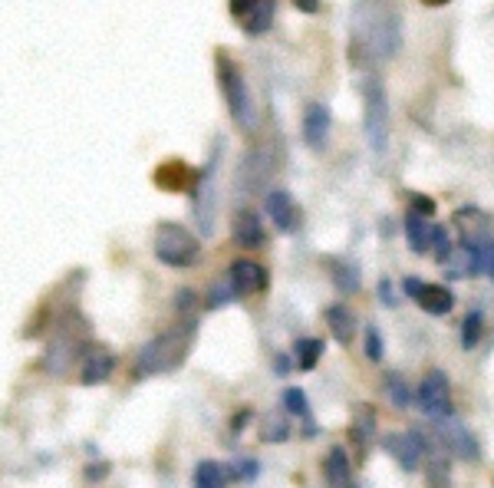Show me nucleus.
Instances as JSON below:
<instances>
[{
	"instance_id": "nucleus-11",
	"label": "nucleus",
	"mask_w": 494,
	"mask_h": 488,
	"mask_svg": "<svg viewBox=\"0 0 494 488\" xmlns=\"http://www.w3.org/2000/svg\"><path fill=\"white\" fill-rule=\"evenodd\" d=\"M112 369H116V353L99 343V347L86 350V357L79 363V383L83 386H99V383H106L112 376Z\"/></svg>"
},
{
	"instance_id": "nucleus-8",
	"label": "nucleus",
	"mask_w": 494,
	"mask_h": 488,
	"mask_svg": "<svg viewBox=\"0 0 494 488\" xmlns=\"http://www.w3.org/2000/svg\"><path fill=\"white\" fill-rule=\"evenodd\" d=\"M435 435L441 439V445L449 449L451 456L465 459V462H478L482 459V445L468 433V426H462L455 416H445V419H435Z\"/></svg>"
},
{
	"instance_id": "nucleus-32",
	"label": "nucleus",
	"mask_w": 494,
	"mask_h": 488,
	"mask_svg": "<svg viewBox=\"0 0 494 488\" xmlns=\"http://www.w3.org/2000/svg\"><path fill=\"white\" fill-rule=\"evenodd\" d=\"M260 472L258 459H241L237 466H231V478H237V482H254Z\"/></svg>"
},
{
	"instance_id": "nucleus-14",
	"label": "nucleus",
	"mask_w": 494,
	"mask_h": 488,
	"mask_svg": "<svg viewBox=\"0 0 494 488\" xmlns=\"http://www.w3.org/2000/svg\"><path fill=\"white\" fill-rule=\"evenodd\" d=\"M235 241L241 248H264L268 244V231H264V221H260L258 211H237L235 215Z\"/></svg>"
},
{
	"instance_id": "nucleus-12",
	"label": "nucleus",
	"mask_w": 494,
	"mask_h": 488,
	"mask_svg": "<svg viewBox=\"0 0 494 488\" xmlns=\"http://www.w3.org/2000/svg\"><path fill=\"white\" fill-rule=\"evenodd\" d=\"M79 353H83V347H79V340H76L73 334H63V336H56L54 343L46 347L44 367L50 369L54 376H66V373L73 369L76 360H79Z\"/></svg>"
},
{
	"instance_id": "nucleus-2",
	"label": "nucleus",
	"mask_w": 494,
	"mask_h": 488,
	"mask_svg": "<svg viewBox=\"0 0 494 488\" xmlns=\"http://www.w3.org/2000/svg\"><path fill=\"white\" fill-rule=\"evenodd\" d=\"M353 21H363V27H356L353 37L363 33L366 54H373L376 60H389L399 54L402 46V17L392 7H376V4H363L353 11Z\"/></svg>"
},
{
	"instance_id": "nucleus-22",
	"label": "nucleus",
	"mask_w": 494,
	"mask_h": 488,
	"mask_svg": "<svg viewBox=\"0 0 494 488\" xmlns=\"http://www.w3.org/2000/svg\"><path fill=\"white\" fill-rule=\"evenodd\" d=\"M274 0H251V11L241 17V23H244V30L251 33V37H260V33H268L270 27H274Z\"/></svg>"
},
{
	"instance_id": "nucleus-23",
	"label": "nucleus",
	"mask_w": 494,
	"mask_h": 488,
	"mask_svg": "<svg viewBox=\"0 0 494 488\" xmlns=\"http://www.w3.org/2000/svg\"><path fill=\"white\" fill-rule=\"evenodd\" d=\"M293 353H297V367H301L303 373H310L323 357V340L320 336H301V340L293 343Z\"/></svg>"
},
{
	"instance_id": "nucleus-15",
	"label": "nucleus",
	"mask_w": 494,
	"mask_h": 488,
	"mask_svg": "<svg viewBox=\"0 0 494 488\" xmlns=\"http://www.w3.org/2000/svg\"><path fill=\"white\" fill-rule=\"evenodd\" d=\"M323 478H326V488H356L353 478V466H350V456L346 449H330L326 459H323Z\"/></svg>"
},
{
	"instance_id": "nucleus-3",
	"label": "nucleus",
	"mask_w": 494,
	"mask_h": 488,
	"mask_svg": "<svg viewBox=\"0 0 494 488\" xmlns=\"http://www.w3.org/2000/svg\"><path fill=\"white\" fill-rule=\"evenodd\" d=\"M215 73H218V87H221V96H225V103H227L231 120H235L244 132H254V126H258V106H254V96H251V89H247V83H244L241 66H237L225 50H218Z\"/></svg>"
},
{
	"instance_id": "nucleus-6",
	"label": "nucleus",
	"mask_w": 494,
	"mask_h": 488,
	"mask_svg": "<svg viewBox=\"0 0 494 488\" xmlns=\"http://www.w3.org/2000/svg\"><path fill=\"white\" fill-rule=\"evenodd\" d=\"M416 402L419 409L432 419H445L451 416V383L445 376V369H429L422 376L419 390H416Z\"/></svg>"
},
{
	"instance_id": "nucleus-35",
	"label": "nucleus",
	"mask_w": 494,
	"mask_h": 488,
	"mask_svg": "<svg viewBox=\"0 0 494 488\" xmlns=\"http://www.w3.org/2000/svg\"><path fill=\"white\" fill-rule=\"evenodd\" d=\"M408 215H419V218L435 215V202H432V198H425V195H416V198H412V211H408Z\"/></svg>"
},
{
	"instance_id": "nucleus-17",
	"label": "nucleus",
	"mask_w": 494,
	"mask_h": 488,
	"mask_svg": "<svg viewBox=\"0 0 494 488\" xmlns=\"http://www.w3.org/2000/svg\"><path fill=\"white\" fill-rule=\"evenodd\" d=\"M416 304L425 310V314H451V307H455V294L449 287H441V284H422V291L416 294Z\"/></svg>"
},
{
	"instance_id": "nucleus-19",
	"label": "nucleus",
	"mask_w": 494,
	"mask_h": 488,
	"mask_svg": "<svg viewBox=\"0 0 494 488\" xmlns=\"http://www.w3.org/2000/svg\"><path fill=\"white\" fill-rule=\"evenodd\" d=\"M373 435H376V409L373 406H359L353 416V423H350V439L353 445L366 456V449L373 445Z\"/></svg>"
},
{
	"instance_id": "nucleus-29",
	"label": "nucleus",
	"mask_w": 494,
	"mask_h": 488,
	"mask_svg": "<svg viewBox=\"0 0 494 488\" xmlns=\"http://www.w3.org/2000/svg\"><path fill=\"white\" fill-rule=\"evenodd\" d=\"M482 330H484V320L478 310H472V314L465 317L462 324V347L465 350H474L478 343H482Z\"/></svg>"
},
{
	"instance_id": "nucleus-10",
	"label": "nucleus",
	"mask_w": 494,
	"mask_h": 488,
	"mask_svg": "<svg viewBox=\"0 0 494 488\" xmlns=\"http://www.w3.org/2000/svg\"><path fill=\"white\" fill-rule=\"evenodd\" d=\"M268 215L274 218V225L284 235H293V231L301 228V205H297V198L287 188H274L268 195Z\"/></svg>"
},
{
	"instance_id": "nucleus-30",
	"label": "nucleus",
	"mask_w": 494,
	"mask_h": 488,
	"mask_svg": "<svg viewBox=\"0 0 494 488\" xmlns=\"http://www.w3.org/2000/svg\"><path fill=\"white\" fill-rule=\"evenodd\" d=\"M451 485V466L449 459L435 456L429 462V488H449Z\"/></svg>"
},
{
	"instance_id": "nucleus-1",
	"label": "nucleus",
	"mask_w": 494,
	"mask_h": 488,
	"mask_svg": "<svg viewBox=\"0 0 494 488\" xmlns=\"http://www.w3.org/2000/svg\"><path fill=\"white\" fill-rule=\"evenodd\" d=\"M194 336H198V320L194 317H178L169 330H161L159 336H152L149 343L139 350L136 357V376H161L172 373L185 363V357L192 353Z\"/></svg>"
},
{
	"instance_id": "nucleus-16",
	"label": "nucleus",
	"mask_w": 494,
	"mask_h": 488,
	"mask_svg": "<svg viewBox=\"0 0 494 488\" xmlns=\"http://www.w3.org/2000/svg\"><path fill=\"white\" fill-rule=\"evenodd\" d=\"M326 327H330V334L336 336V343H343V347H350L356 340V330H359V324H356V314L350 310L346 304H333L326 307Z\"/></svg>"
},
{
	"instance_id": "nucleus-24",
	"label": "nucleus",
	"mask_w": 494,
	"mask_h": 488,
	"mask_svg": "<svg viewBox=\"0 0 494 488\" xmlns=\"http://www.w3.org/2000/svg\"><path fill=\"white\" fill-rule=\"evenodd\" d=\"M185 178H188V169H185V165L178 162V159H172V162H165V165L159 169V172H155V182H159L161 188H165V192H178V188L185 185Z\"/></svg>"
},
{
	"instance_id": "nucleus-9",
	"label": "nucleus",
	"mask_w": 494,
	"mask_h": 488,
	"mask_svg": "<svg viewBox=\"0 0 494 488\" xmlns=\"http://www.w3.org/2000/svg\"><path fill=\"white\" fill-rule=\"evenodd\" d=\"M330 129H333V116L323 103H310L303 112V142L310 145L313 153H323L330 142Z\"/></svg>"
},
{
	"instance_id": "nucleus-34",
	"label": "nucleus",
	"mask_w": 494,
	"mask_h": 488,
	"mask_svg": "<svg viewBox=\"0 0 494 488\" xmlns=\"http://www.w3.org/2000/svg\"><path fill=\"white\" fill-rule=\"evenodd\" d=\"M194 304H198L194 291L182 287V291H178V297H175V307H178V314H182V317H194Z\"/></svg>"
},
{
	"instance_id": "nucleus-27",
	"label": "nucleus",
	"mask_w": 494,
	"mask_h": 488,
	"mask_svg": "<svg viewBox=\"0 0 494 488\" xmlns=\"http://www.w3.org/2000/svg\"><path fill=\"white\" fill-rule=\"evenodd\" d=\"M330 274H333V281L340 291L353 294L359 287V271H356L350 261H330Z\"/></svg>"
},
{
	"instance_id": "nucleus-38",
	"label": "nucleus",
	"mask_w": 494,
	"mask_h": 488,
	"mask_svg": "<svg viewBox=\"0 0 494 488\" xmlns=\"http://www.w3.org/2000/svg\"><path fill=\"white\" fill-rule=\"evenodd\" d=\"M422 284L425 281H419V277H406V294L412 297V301H416V294L422 291Z\"/></svg>"
},
{
	"instance_id": "nucleus-39",
	"label": "nucleus",
	"mask_w": 494,
	"mask_h": 488,
	"mask_svg": "<svg viewBox=\"0 0 494 488\" xmlns=\"http://www.w3.org/2000/svg\"><path fill=\"white\" fill-rule=\"evenodd\" d=\"M274 369H277V376H287V373H291V360H287V357H274Z\"/></svg>"
},
{
	"instance_id": "nucleus-40",
	"label": "nucleus",
	"mask_w": 494,
	"mask_h": 488,
	"mask_svg": "<svg viewBox=\"0 0 494 488\" xmlns=\"http://www.w3.org/2000/svg\"><path fill=\"white\" fill-rule=\"evenodd\" d=\"M297 4V11H303V13H317L320 11V4L317 0H293Z\"/></svg>"
},
{
	"instance_id": "nucleus-20",
	"label": "nucleus",
	"mask_w": 494,
	"mask_h": 488,
	"mask_svg": "<svg viewBox=\"0 0 494 488\" xmlns=\"http://www.w3.org/2000/svg\"><path fill=\"white\" fill-rule=\"evenodd\" d=\"M406 238H408V251H416V254H429L432 241H435V225H432L429 218L406 215Z\"/></svg>"
},
{
	"instance_id": "nucleus-33",
	"label": "nucleus",
	"mask_w": 494,
	"mask_h": 488,
	"mask_svg": "<svg viewBox=\"0 0 494 488\" xmlns=\"http://www.w3.org/2000/svg\"><path fill=\"white\" fill-rule=\"evenodd\" d=\"M366 357L383 360V336H379L376 327H366Z\"/></svg>"
},
{
	"instance_id": "nucleus-25",
	"label": "nucleus",
	"mask_w": 494,
	"mask_h": 488,
	"mask_svg": "<svg viewBox=\"0 0 494 488\" xmlns=\"http://www.w3.org/2000/svg\"><path fill=\"white\" fill-rule=\"evenodd\" d=\"M231 301H237V291H235V284L227 281V277L215 281L211 287H208V291H204V307H208V310H218V307L231 304Z\"/></svg>"
},
{
	"instance_id": "nucleus-37",
	"label": "nucleus",
	"mask_w": 494,
	"mask_h": 488,
	"mask_svg": "<svg viewBox=\"0 0 494 488\" xmlns=\"http://www.w3.org/2000/svg\"><path fill=\"white\" fill-rule=\"evenodd\" d=\"M109 472V462H99V466H89L86 468V482H99V478Z\"/></svg>"
},
{
	"instance_id": "nucleus-7",
	"label": "nucleus",
	"mask_w": 494,
	"mask_h": 488,
	"mask_svg": "<svg viewBox=\"0 0 494 488\" xmlns=\"http://www.w3.org/2000/svg\"><path fill=\"white\" fill-rule=\"evenodd\" d=\"M386 445V452L399 462V468H406V472H416V468L425 462L429 456V443H425V435L416 433V429H406V433H389L383 439Z\"/></svg>"
},
{
	"instance_id": "nucleus-18",
	"label": "nucleus",
	"mask_w": 494,
	"mask_h": 488,
	"mask_svg": "<svg viewBox=\"0 0 494 488\" xmlns=\"http://www.w3.org/2000/svg\"><path fill=\"white\" fill-rule=\"evenodd\" d=\"M441 268L449 271V277H455V281H462V277H474V274H482V268H478V261H474L472 248H465V244H455V248L441 258Z\"/></svg>"
},
{
	"instance_id": "nucleus-5",
	"label": "nucleus",
	"mask_w": 494,
	"mask_h": 488,
	"mask_svg": "<svg viewBox=\"0 0 494 488\" xmlns=\"http://www.w3.org/2000/svg\"><path fill=\"white\" fill-rule=\"evenodd\" d=\"M363 126H366V139L369 149L376 155L386 153L389 145V103H386V89L376 77H369L363 83Z\"/></svg>"
},
{
	"instance_id": "nucleus-21",
	"label": "nucleus",
	"mask_w": 494,
	"mask_h": 488,
	"mask_svg": "<svg viewBox=\"0 0 494 488\" xmlns=\"http://www.w3.org/2000/svg\"><path fill=\"white\" fill-rule=\"evenodd\" d=\"M231 482V466L218 459H204L194 466V488H225Z\"/></svg>"
},
{
	"instance_id": "nucleus-26",
	"label": "nucleus",
	"mask_w": 494,
	"mask_h": 488,
	"mask_svg": "<svg viewBox=\"0 0 494 488\" xmlns=\"http://www.w3.org/2000/svg\"><path fill=\"white\" fill-rule=\"evenodd\" d=\"M383 390H386V396L392 400V406H396V409H406L408 402H412V390H408V383L402 380L399 373H386Z\"/></svg>"
},
{
	"instance_id": "nucleus-28",
	"label": "nucleus",
	"mask_w": 494,
	"mask_h": 488,
	"mask_svg": "<svg viewBox=\"0 0 494 488\" xmlns=\"http://www.w3.org/2000/svg\"><path fill=\"white\" fill-rule=\"evenodd\" d=\"M287 435H291V423H287V416H280V412L268 416V423H264V429H260V439H264V443H284Z\"/></svg>"
},
{
	"instance_id": "nucleus-13",
	"label": "nucleus",
	"mask_w": 494,
	"mask_h": 488,
	"mask_svg": "<svg viewBox=\"0 0 494 488\" xmlns=\"http://www.w3.org/2000/svg\"><path fill=\"white\" fill-rule=\"evenodd\" d=\"M227 281L235 284V291H237V297H251L254 291H260L264 287V268L260 264H254V261H235L231 268H227Z\"/></svg>"
},
{
	"instance_id": "nucleus-36",
	"label": "nucleus",
	"mask_w": 494,
	"mask_h": 488,
	"mask_svg": "<svg viewBox=\"0 0 494 488\" xmlns=\"http://www.w3.org/2000/svg\"><path fill=\"white\" fill-rule=\"evenodd\" d=\"M379 301L386 307H396V294H392V281H389V277L379 281Z\"/></svg>"
},
{
	"instance_id": "nucleus-4",
	"label": "nucleus",
	"mask_w": 494,
	"mask_h": 488,
	"mask_svg": "<svg viewBox=\"0 0 494 488\" xmlns=\"http://www.w3.org/2000/svg\"><path fill=\"white\" fill-rule=\"evenodd\" d=\"M152 251L169 268H192L202 258V241L178 221H159L152 235Z\"/></svg>"
},
{
	"instance_id": "nucleus-31",
	"label": "nucleus",
	"mask_w": 494,
	"mask_h": 488,
	"mask_svg": "<svg viewBox=\"0 0 494 488\" xmlns=\"http://www.w3.org/2000/svg\"><path fill=\"white\" fill-rule=\"evenodd\" d=\"M280 400H284V412H291V416H307V412H310V406H307V393H303L301 386H291Z\"/></svg>"
}]
</instances>
